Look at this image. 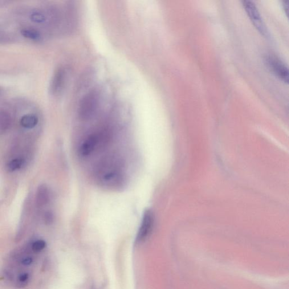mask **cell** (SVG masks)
I'll use <instances>...</instances> for the list:
<instances>
[{"mask_svg":"<svg viewBox=\"0 0 289 289\" xmlns=\"http://www.w3.org/2000/svg\"><path fill=\"white\" fill-rule=\"evenodd\" d=\"M95 175L98 182L105 188L120 189L125 182L123 162L116 156H108L97 165Z\"/></svg>","mask_w":289,"mask_h":289,"instance_id":"1","label":"cell"},{"mask_svg":"<svg viewBox=\"0 0 289 289\" xmlns=\"http://www.w3.org/2000/svg\"><path fill=\"white\" fill-rule=\"evenodd\" d=\"M111 138V133L107 129L93 132L89 135L81 143L79 148V153L81 156H91L97 150L105 147Z\"/></svg>","mask_w":289,"mask_h":289,"instance_id":"2","label":"cell"},{"mask_svg":"<svg viewBox=\"0 0 289 289\" xmlns=\"http://www.w3.org/2000/svg\"><path fill=\"white\" fill-rule=\"evenodd\" d=\"M100 90L93 89L81 99L78 108L79 117L81 120H88L96 115L101 104Z\"/></svg>","mask_w":289,"mask_h":289,"instance_id":"3","label":"cell"},{"mask_svg":"<svg viewBox=\"0 0 289 289\" xmlns=\"http://www.w3.org/2000/svg\"><path fill=\"white\" fill-rule=\"evenodd\" d=\"M266 63L272 73L285 83H289V70L286 64L272 55L266 57Z\"/></svg>","mask_w":289,"mask_h":289,"instance_id":"4","label":"cell"},{"mask_svg":"<svg viewBox=\"0 0 289 289\" xmlns=\"http://www.w3.org/2000/svg\"><path fill=\"white\" fill-rule=\"evenodd\" d=\"M154 224V215L151 210H146L142 222L138 231L136 241L138 242H142L148 238L153 229Z\"/></svg>","mask_w":289,"mask_h":289,"instance_id":"5","label":"cell"},{"mask_svg":"<svg viewBox=\"0 0 289 289\" xmlns=\"http://www.w3.org/2000/svg\"><path fill=\"white\" fill-rule=\"evenodd\" d=\"M68 77V70L66 67H59L53 76L51 84V91L53 95H58L63 91Z\"/></svg>","mask_w":289,"mask_h":289,"instance_id":"6","label":"cell"},{"mask_svg":"<svg viewBox=\"0 0 289 289\" xmlns=\"http://www.w3.org/2000/svg\"><path fill=\"white\" fill-rule=\"evenodd\" d=\"M242 4L245 10L251 20L254 26L261 32L262 34L266 33V28L264 27L260 13L254 2L250 1H243Z\"/></svg>","mask_w":289,"mask_h":289,"instance_id":"7","label":"cell"},{"mask_svg":"<svg viewBox=\"0 0 289 289\" xmlns=\"http://www.w3.org/2000/svg\"><path fill=\"white\" fill-rule=\"evenodd\" d=\"M50 200V194L47 186L44 185L40 186L36 194V203L40 206H44Z\"/></svg>","mask_w":289,"mask_h":289,"instance_id":"8","label":"cell"},{"mask_svg":"<svg viewBox=\"0 0 289 289\" xmlns=\"http://www.w3.org/2000/svg\"><path fill=\"white\" fill-rule=\"evenodd\" d=\"M38 118L33 115H27L24 116L20 119V124L26 128H34L38 123Z\"/></svg>","mask_w":289,"mask_h":289,"instance_id":"9","label":"cell"},{"mask_svg":"<svg viewBox=\"0 0 289 289\" xmlns=\"http://www.w3.org/2000/svg\"><path fill=\"white\" fill-rule=\"evenodd\" d=\"M11 117L9 113L5 111L0 112V131L5 132L10 127Z\"/></svg>","mask_w":289,"mask_h":289,"instance_id":"10","label":"cell"},{"mask_svg":"<svg viewBox=\"0 0 289 289\" xmlns=\"http://www.w3.org/2000/svg\"><path fill=\"white\" fill-rule=\"evenodd\" d=\"M30 19L32 22L39 24L46 23L47 21V17L46 14L38 10H35L31 12Z\"/></svg>","mask_w":289,"mask_h":289,"instance_id":"11","label":"cell"},{"mask_svg":"<svg viewBox=\"0 0 289 289\" xmlns=\"http://www.w3.org/2000/svg\"><path fill=\"white\" fill-rule=\"evenodd\" d=\"M21 34L24 38L31 40H38L41 38L39 32L31 28H24L22 30Z\"/></svg>","mask_w":289,"mask_h":289,"instance_id":"12","label":"cell"},{"mask_svg":"<svg viewBox=\"0 0 289 289\" xmlns=\"http://www.w3.org/2000/svg\"><path fill=\"white\" fill-rule=\"evenodd\" d=\"M23 161L22 159L17 158L12 160L8 165V170L10 172H14V171L19 169L22 166Z\"/></svg>","mask_w":289,"mask_h":289,"instance_id":"13","label":"cell"},{"mask_svg":"<svg viewBox=\"0 0 289 289\" xmlns=\"http://www.w3.org/2000/svg\"><path fill=\"white\" fill-rule=\"evenodd\" d=\"M46 246V242L43 241V240H38V241H35L33 243V245H32V250L35 252H39L44 249Z\"/></svg>","mask_w":289,"mask_h":289,"instance_id":"14","label":"cell"},{"mask_svg":"<svg viewBox=\"0 0 289 289\" xmlns=\"http://www.w3.org/2000/svg\"><path fill=\"white\" fill-rule=\"evenodd\" d=\"M45 223L47 225H52L54 221V215L51 211H47L44 215Z\"/></svg>","mask_w":289,"mask_h":289,"instance_id":"15","label":"cell"},{"mask_svg":"<svg viewBox=\"0 0 289 289\" xmlns=\"http://www.w3.org/2000/svg\"><path fill=\"white\" fill-rule=\"evenodd\" d=\"M28 278H29L28 274H27V273H24V274H22L19 276V282L22 283H26L28 280Z\"/></svg>","mask_w":289,"mask_h":289,"instance_id":"16","label":"cell"},{"mask_svg":"<svg viewBox=\"0 0 289 289\" xmlns=\"http://www.w3.org/2000/svg\"><path fill=\"white\" fill-rule=\"evenodd\" d=\"M33 262V260L31 257H26L24 258L22 260V264H23L24 266H30Z\"/></svg>","mask_w":289,"mask_h":289,"instance_id":"17","label":"cell"},{"mask_svg":"<svg viewBox=\"0 0 289 289\" xmlns=\"http://www.w3.org/2000/svg\"><path fill=\"white\" fill-rule=\"evenodd\" d=\"M283 6H284V9L285 10V11H286L287 15H288L289 9V0H285V1H283Z\"/></svg>","mask_w":289,"mask_h":289,"instance_id":"18","label":"cell"},{"mask_svg":"<svg viewBox=\"0 0 289 289\" xmlns=\"http://www.w3.org/2000/svg\"><path fill=\"white\" fill-rule=\"evenodd\" d=\"M3 89L0 87V95H2L3 93Z\"/></svg>","mask_w":289,"mask_h":289,"instance_id":"19","label":"cell"}]
</instances>
